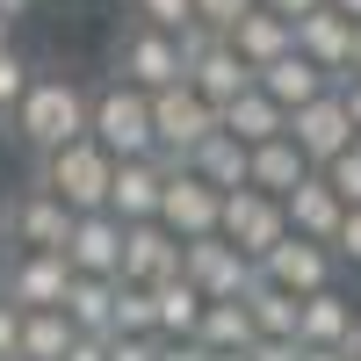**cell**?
Masks as SVG:
<instances>
[{"label": "cell", "mask_w": 361, "mask_h": 361, "mask_svg": "<svg viewBox=\"0 0 361 361\" xmlns=\"http://www.w3.org/2000/svg\"><path fill=\"white\" fill-rule=\"evenodd\" d=\"M87 137L102 145V152L116 166H130V159H159V130H152V94H137V87L123 80H94L87 87Z\"/></svg>", "instance_id": "6da1fadb"}, {"label": "cell", "mask_w": 361, "mask_h": 361, "mask_svg": "<svg viewBox=\"0 0 361 361\" xmlns=\"http://www.w3.org/2000/svg\"><path fill=\"white\" fill-rule=\"evenodd\" d=\"M15 137H22L37 159L80 145V137H87V87H80L73 73H37L29 102L15 109Z\"/></svg>", "instance_id": "7a4b0ae2"}, {"label": "cell", "mask_w": 361, "mask_h": 361, "mask_svg": "<svg viewBox=\"0 0 361 361\" xmlns=\"http://www.w3.org/2000/svg\"><path fill=\"white\" fill-rule=\"evenodd\" d=\"M37 180L73 209V217H94V209H109V188H116V159L102 152L94 137H80V145H66V152H51V159H37Z\"/></svg>", "instance_id": "3957f363"}, {"label": "cell", "mask_w": 361, "mask_h": 361, "mask_svg": "<svg viewBox=\"0 0 361 361\" xmlns=\"http://www.w3.org/2000/svg\"><path fill=\"white\" fill-rule=\"evenodd\" d=\"M73 224H80V217L44 188V180H29V188H15L8 202H0L8 253H66V246H73Z\"/></svg>", "instance_id": "277c9868"}, {"label": "cell", "mask_w": 361, "mask_h": 361, "mask_svg": "<svg viewBox=\"0 0 361 361\" xmlns=\"http://www.w3.org/2000/svg\"><path fill=\"white\" fill-rule=\"evenodd\" d=\"M109 66H116V80H123V87H137V94L188 87V58H180V37H159V29H137V22L116 29Z\"/></svg>", "instance_id": "5b68a950"}, {"label": "cell", "mask_w": 361, "mask_h": 361, "mask_svg": "<svg viewBox=\"0 0 361 361\" xmlns=\"http://www.w3.org/2000/svg\"><path fill=\"white\" fill-rule=\"evenodd\" d=\"M180 58H188V87H195V94L217 109V116H224L231 102H246V94H253V66L217 37V29H202V22H195L188 37H180Z\"/></svg>", "instance_id": "8992f818"}, {"label": "cell", "mask_w": 361, "mask_h": 361, "mask_svg": "<svg viewBox=\"0 0 361 361\" xmlns=\"http://www.w3.org/2000/svg\"><path fill=\"white\" fill-rule=\"evenodd\" d=\"M159 159H166V202H159V224L180 238V246L217 238V224H224V195L209 188L202 173H188V159H173V152H159Z\"/></svg>", "instance_id": "52a82bcc"}, {"label": "cell", "mask_w": 361, "mask_h": 361, "mask_svg": "<svg viewBox=\"0 0 361 361\" xmlns=\"http://www.w3.org/2000/svg\"><path fill=\"white\" fill-rule=\"evenodd\" d=\"M260 282L267 289H282V296H296V304H311V296H325V289H340V253L333 246H311V238H282L275 253L260 260Z\"/></svg>", "instance_id": "ba28073f"}, {"label": "cell", "mask_w": 361, "mask_h": 361, "mask_svg": "<svg viewBox=\"0 0 361 361\" xmlns=\"http://www.w3.org/2000/svg\"><path fill=\"white\" fill-rule=\"evenodd\" d=\"M217 238H224V246H238V253L260 267V260L289 238V209H282L275 195H260V188H238V195H224V224H217Z\"/></svg>", "instance_id": "9c48e42d"}, {"label": "cell", "mask_w": 361, "mask_h": 361, "mask_svg": "<svg viewBox=\"0 0 361 361\" xmlns=\"http://www.w3.org/2000/svg\"><path fill=\"white\" fill-rule=\"evenodd\" d=\"M152 130H159V152L173 159H195L209 137L224 130V116L209 109L195 87H166V94H152Z\"/></svg>", "instance_id": "30bf717a"}, {"label": "cell", "mask_w": 361, "mask_h": 361, "mask_svg": "<svg viewBox=\"0 0 361 361\" xmlns=\"http://www.w3.org/2000/svg\"><path fill=\"white\" fill-rule=\"evenodd\" d=\"M180 275H188L209 304H246V296L260 289V267L238 253V246H224V238H195L188 260H180Z\"/></svg>", "instance_id": "8fae6325"}, {"label": "cell", "mask_w": 361, "mask_h": 361, "mask_svg": "<svg viewBox=\"0 0 361 361\" xmlns=\"http://www.w3.org/2000/svg\"><path fill=\"white\" fill-rule=\"evenodd\" d=\"M66 289H73L66 253H8L0 267V296L15 311H66Z\"/></svg>", "instance_id": "7c38bea8"}, {"label": "cell", "mask_w": 361, "mask_h": 361, "mask_svg": "<svg viewBox=\"0 0 361 361\" xmlns=\"http://www.w3.org/2000/svg\"><path fill=\"white\" fill-rule=\"evenodd\" d=\"M289 145H296V152H304L318 173L325 166H333L340 152H354V123H347V102H340V87H333V94H325V102H311V109H296L289 116Z\"/></svg>", "instance_id": "4fadbf2b"}, {"label": "cell", "mask_w": 361, "mask_h": 361, "mask_svg": "<svg viewBox=\"0 0 361 361\" xmlns=\"http://www.w3.org/2000/svg\"><path fill=\"white\" fill-rule=\"evenodd\" d=\"M180 260H188V246H180L166 224H123V282L159 289V282L180 275Z\"/></svg>", "instance_id": "5bb4252c"}, {"label": "cell", "mask_w": 361, "mask_h": 361, "mask_svg": "<svg viewBox=\"0 0 361 361\" xmlns=\"http://www.w3.org/2000/svg\"><path fill=\"white\" fill-rule=\"evenodd\" d=\"M66 267L73 275H94V282H123V224L94 209V217L73 224V246H66Z\"/></svg>", "instance_id": "9a60e30c"}, {"label": "cell", "mask_w": 361, "mask_h": 361, "mask_svg": "<svg viewBox=\"0 0 361 361\" xmlns=\"http://www.w3.org/2000/svg\"><path fill=\"white\" fill-rule=\"evenodd\" d=\"M296 51H304V58H311V66L333 80V87H347V80H354V22H347V15L318 8L311 22H296Z\"/></svg>", "instance_id": "2e32d148"}, {"label": "cell", "mask_w": 361, "mask_h": 361, "mask_svg": "<svg viewBox=\"0 0 361 361\" xmlns=\"http://www.w3.org/2000/svg\"><path fill=\"white\" fill-rule=\"evenodd\" d=\"M159 202H166V159L116 166V188H109V217L116 224H159Z\"/></svg>", "instance_id": "e0dca14e"}, {"label": "cell", "mask_w": 361, "mask_h": 361, "mask_svg": "<svg viewBox=\"0 0 361 361\" xmlns=\"http://www.w3.org/2000/svg\"><path fill=\"white\" fill-rule=\"evenodd\" d=\"M361 340V311L347 289H325L304 304V333H296V347H318V354H347Z\"/></svg>", "instance_id": "ac0fdd59"}, {"label": "cell", "mask_w": 361, "mask_h": 361, "mask_svg": "<svg viewBox=\"0 0 361 361\" xmlns=\"http://www.w3.org/2000/svg\"><path fill=\"white\" fill-rule=\"evenodd\" d=\"M282 209H289V231H296V238H311V246H340L347 202H340L333 188H325V173H311V180H304V188H296Z\"/></svg>", "instance_id": "d6986e66"}, {"label": "cell", "mask_w": 361, "mask_h": 361, "mask_svg": "<svg viewBox=\"0 0 361 361\" xmlns=\"http://www.w3.org/2000/svg\"><path fill=\"white\" fill-rule=\"evenodd\" d=\"M253 87H260V94H267V102H275L282 116H296V109H311V102H325V94H333V80H325V73L311 66V58H304V51H289V58H282V66H267V73H260Z\"/></svg>", "instance_id": "ffe728a7"}, {"label": "cell", "mask_w": 361, "mask_h": 361, "mask_svg": "<svg viewBox=\"0 0 361 361\" xmlns=\"http://www.w3.org/2000/svg\"><path fill=\"white\" fill-rule=\"evenodd\" d=\"M238 58H246V66H253V80L267 73V66H282V58L296 51V22H282V15H267V8H253L246 22H238L231 29V37H224Z\"/></svg>", "instance_id": "44dd1931"}, {"label": "cell", "mask_w": 361, "mask_h": 361, "mask_svg": "<svg viewBox=\"0 0 361 361\" xmlns=\"http://www.w3.org/2000/svg\"><path fill=\"white\" fill-rule=\"evenodd\" d=\"M188 173H202L217 195H238V188H253V152H246L231 130H217V137H209L202 152L188 159Z\"/></svg>", "instance_id": "7402d4cb"}, {"label": "cell", "mask_w": 361, "mask_h": 361, "mask_svg": "<svg viewBox=\"0 0 361 361\" xmlns=\"http://www.w3.org/2000/svg\"><path fill=\"white\" fill-rule=\"evenodd\" d=\"M311 173H318V166L296 152L289 137H275V145H260V152H253V188H260V195H275V202H289Z\"/></svg>", "instance_id": "603a6c76"}, {"label": "cell", "mask_w": 361, "mask_h": 361, "mask_svg": "<svg viewBox=\"0 0 361 361\" xmlns=\"http://www.w3.org/2000/svg\"><path fill=\"white\" fill-rule=\"evenodd\" d=\"M66 318H73L80 340H109V333H116V282L73 275V289H66Z\"/></svg>", "instance_id": "cb8c5ba5"}, {"label": "cell", "mask_w": 361, "mask_h": 361, "mask_svg": "<svg viewBox=\"0 0 361 361\" xmlns=\"http://www.w3.org/2000/svg\"><path fill=\"white\" fill-rule=\"evenodd\" d=\"M152 296H159V340H195V333H202V318H209V296H202L188 275L159 282Z\"/></svg>", "instance_id": "d4e9b609"}, {"label": "cell", "mask_w": 361, "mask_h": 361, "mask_svg": "<svg viewBox=\"0 0 361 361\" xmlns=\"http://www.w3.org/2000/svg\"><path fill=\"white\" fill-rule=\"evenodd\" d=\"M224 130H231L238 145H246V152H260V145H275V137H289V116H282V109L267 102L260 87H253L246 102H231V109H224Z\"/></svg>", "instance_id": "484cf974"}, {"label": "cell", "mask_w": 361, "mask_h": 361, "mask_svg": "<svg viewBox=\"0 0 361 361\" xmlns=\"http://www.w3.org/2000/svg\"><path fill=\"white\" fill-rule=\"evenodd\" d=\"M73 347H80V333L66 311H22V354L15 361H66Z\"/></svg>", "instance_id": "4316f807"}, {"label": "cell", "mask_w": 361, "mask_h": 361, "mask_svg": "<svg viewBox=\"0 0 361 361\" xmlns=\"http://www.w3.org/2000/svg\"><path fill=\"white\" fill-rule=\"evenodd\" d=\"M253 340H260V333H253V311H246V304H209L202 333H195L202 354H246Z\"/></svg>", "instance_id": "83f0119b"}, {"label": "cell", "mask_w": 361, "mask_h": 361, "mask_svg": "<svg viewBox=\"0 0 361 361\" xmlns=\"http://www.w3.org/2000/svg\"><path fill=\"white\" fill-rule=\"evenodd\" d=\"M246 311H253V333L260 340H296V333H304V304L282 296V289H267V282L246 296Z\"/></svg>", "instance_id": "f1b7e54d"}, {"label": "cell", "mask_w": 361, "mask_h": 361, "mask_svg": "<svg viewBox=\"0 0 361 361\" xmlns=\"http://www.w3.org/2000/svg\"><path fill=\"white\" fill-rule=\"evenodd\" d=\"M109 340H159V296L137 282H116V333Z\"/></svg>", "instance_id": "f546056e"}, {"label": "cell", "mask_w": 361, "mask_h": 361, "mask_svg": "<svg viewBox=\"0 0 361 361\" xmlns=\"http://www.w3.org/2000/svg\"><path fill=\"white\" fill-rule=\"evenodd\" d=\"M123 15L137 29H159V37H188L195 29V0H123Z\"/></svg>", "instance_id": "4dcf8cb0"}, {"label": "cell", "mask_w": 361, "mask_h": 361, "mask_svg": "<svg viewBox=\"0 0 361 361\" xmlns=\"http://www.w3.org/2000/svg\"><path fill=\"white\" fill-rule=\"evenodd\" d=\"M29 87H37V66L8 44V51H0V123H15V109L29 102Z\"/></svg>", "instance_id": "1f68e13d"}, {"label": "cell", "mask_w": 361, "mask_h": 361, "mask_svg": "<svg viewBox=\"0 0 361 361\" xmlns=\"http://www.w3.org/2000/svg\"><path fill=\"white\" fill-rule=\"evenodd\" d=\"M325 188H333L347 209H361V145H354V152H340L333 166H325Z\"/></svg>", "instance_id": "d6a6232c"}, {"label": "cell", "mask_w": 361, "mask_h": 361, "mask_svg": "<svg viewBox=\"0 0 361 361\" xmlns=\"http://www.w3.org/2000/svg\"><path fill=\"white\" fill-rule=\"evenodd\" d=\"M253 8H260V0H195V22H202V29H217V37H231V29L246 22Z\"/></svg>", "instance_id": "836d02e7"}, {"label": "cell", "mask_w": 361, "mask_h": 361, "mask_svg": "<svg viewBox=\"0 0 361 361\" xmlns=\"http://www.w3.org/2000/svg\"><path fill=\"white\" fill-rule=\"evenodd\" d=\"M15 354H22V311L0 296V361H15Z\"/></svg>", "instance_id": "e575fe53"}, {"label": "cell", "mask_w": 361, "mask_h": 361, "mask_svg": "<svg viewBox=\"0 0 361 361\" xmlns=\"http://www.w3.org/2000/svg\"><path fill=\"white\" fill-rule=\"evenodd\" d=\"M340 267H361V209H347V224H340Z\"/></svg>", "instance_id": "d590c367"}, {"label": "cell", "mask_w": 361, "mask_h": 361, "mask_svg": "<svg viewBox=\"0 0 361 361\" xmlns=\"http://www.w3.org/2000/svg\"><path fill=\"white\" fill-rule=\"evenodd\" d=\"M109 361H159V340H109Z\"/></svg>", "instance_id": "8d00e7d4"}, {"label": "cell", "mask_w": 361, "mask_h": 361, "mask_svg": "<svg viewBox=\"0 0 361 361\" xmlns=\"http://www.w3.org/2000/svg\"><path fill=\"white\" fill-rule=\"evenodd\" d=\"M246 361H304V347H296V340H253Z\"/></svg>", "instance_id": "74e56055"}, {"label": "cell", "mask_w": 361, "mask_h": 361, "mask_svg": "<svg viewBox=\"0 0 361 361\" xmlns=\"http://www.w3.org/2000/svg\"><path fill=\"white\" fill-rule=\"evenodd\" d=\"M260 8H267V15H282V22H311L325 0H260Z\"/></svg>", "instance_id": "f35d334b"}, {"label": "cell", "mask_w": 361, "mask_h": 361, "mask_svg": "<svg viewBox=\"0 0 361 361\" xmlns=\"http://www.w3.org/2000/svg\"><path fill=\"white\" fill-rule=\"evenodd\" d=\"M159 361H209L195 340H159Z\"/></svg>", "instance_id": "ab89813d"}, {"label": "cell", "mask_w": 361, "mask_h": 361, "mask_svg": "<svg viewBox=\"0 0 361 361\" xmlns=\"http://www.w3.org/2000/svg\"><path fill=\"white\" fill-rule=\"evenodd\" d=\"M340 102H347V123H354V137H361V80L340 87Z\"/></svg>", "instance_id": "60d3db41"}, {"label": "cell", "mask_w": 361, "mask_h": 361, "mask_svg": "<svg viewBox=\"0 0 361 361\" xmlns=\"http://www.w3.org/2000/svg\"><path fill=\"white\" fill-rule=\"evenodd\" d=\"M66 361H109V340H80V347H73Z\"/></svg>", "instance_id": "b9f144b4"}, {"label": "cell", "mask_w": 361, "mask_h": 361, "mask_svg": "<svg viewBox=\"0 0 361 361\" xmlns=\"http://www.w3.org/2000/svg\"><path fill=\"white\" fill-rule=\"evenodd\" d=\"M325 8H333V15H347V22L361 29V0H325Z\"/></svg>", "instance_id": "7bdbcfd3"}, {"label": "cell", "mask_w": 361, "mask_h": 361, "mask_svg": "<svg viewBox=\"0 0 361 361\" xmlns=\"http://www.w3.org/2000/svg\"><path fill=\"white\" fill-rule=\"evenodd\" d=\"M29 8H37V0H0V15H8V22H15V15H29Z\"/></svg>", "instance_id": "ee69618b"}, {"label": "cell", "mask_w": 361, "mask_h": 361, "mask_svg": "<svg viewBox=\"0 0 361 361\" xmlns=\"http://www.w3.org/2000/svg\"><path fill=\"white\" fill-rule=\"evenodd\" d=\"M304 361H347V354H318V347H304Z\"/></svg>", "instance_id": "f6af8a7d"}, {"label": "cell", "mask_w": 361, "mask_h": 361, "mask_svg": "<svg viewBox=\"0 0 361 361\" xmlns=\"http://www.w3.org/2000/svg\"><path fill=\"white\" fill-rule=\"evenodd\" d=\"M8 29H15V22H8V15H0V51H8Z\"/></svg>", "instance_id": "bcb514c9"}, {"label": "cell", "mask_w": 361, "mask_h": 361, "mask_svg": "<svg viewBox=\"0 0 361 361\" xmlns=\"http://www.w3.org/2000/svg\"><path fill=\"white\" fill-rule=\"evenodd\" d=\"M246 354H253V347H246ZM246 354H209V361H246Z\"/></svg>", "instance_id": "7dc6e473"}, {"label": "cell", "mask_w": 361, "mask_h": 361, "mask_svg": "<svg viewBox=\"0 0 361 361\" xmlns=\"http://www.w3.org/2000/svg\"><path fill=\"white\" fill-rule=\"evenodd\" d=\"M347 354H354V361H361V340H354V347H347Z\"/></svg>", "instance_id": "c3c4849f"}, {"label": "cell", "mask_w": 361, "mask_h": 361, "mask_svg": "<svg viewBox=\"0 0 361 361\" xmlns=\"http://www.w3.org/2000/svg\"><path fill=\"white\" fill-rule=\"evenodd\" d=\"M0 246H8V231H0Z\"/></svg>", "instance_id": "681fc988"}]
</instances>
